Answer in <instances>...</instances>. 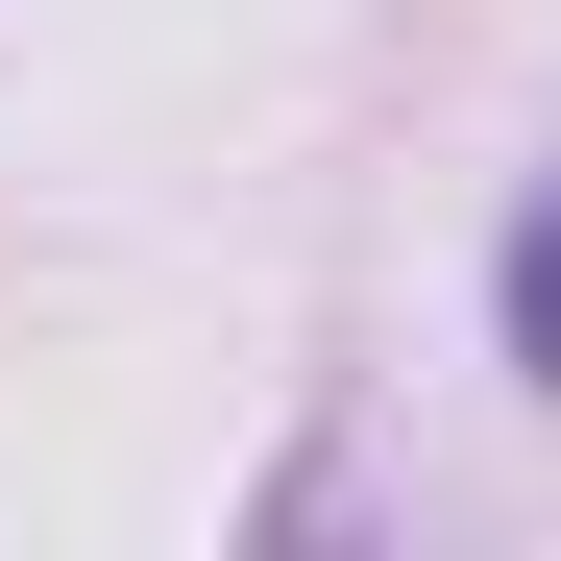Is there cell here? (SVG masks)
Returning a JSON list of instances; mask_svg holds the SVG:
<instances>
[{"mask_svg": "<svg viewBox=\"0 0 561 561\" xmlns=\"http://www.w3.org/2000/svg\"><path fill=\"white\" fill-rule=\"evenodd\" d=\"M513 366H537V391H561V196L513 220Z\"/></svg>", "mask_w": 561, "mask_h": 561, "instance_id": "cell-1", "label": "cell"}]
</instances>
